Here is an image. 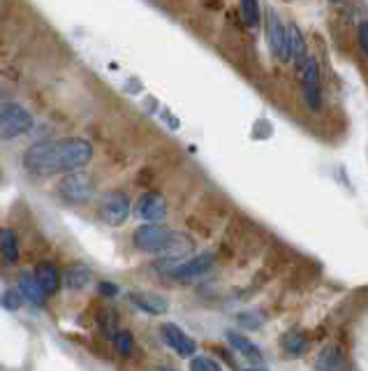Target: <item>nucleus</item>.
Masks as SVG:
<instances>
[{
	"label": "nucleus",
	"mask_w": 368,
	"mask_h": 371,
	"mask_svg": "<svg viewBox=\"0 0 368 371\" xmlns=\"http://www.w3.org/2000/svg\"><path fill=\"white\" fill-rule=\"evenodd\" d=\"M93 158V144L84 137L44 140L26 149L24 168L35 177H49L58 172H74Z\"/></svg>",
	"instance_id": "nucleus-1"
},
{
	"label": "nucleus",
	"mask_w": 368,
	"mask_h": 371,
	"mask_svg": "<svg viewBox=\"0 0 368 371\" xmlns=\"http://www.w3.org/2000/svg\"><path fill=\"white\" fill-rule=\"evenodd\" d=\"M58 195H61L65 202L86 204V202H91L95 195V181L88 177V174L67 172L65 177L58 181Z\"/></svg>",
	"instance_id": "nucleus-2"
},
{
	"label": "nucleus",
	"mask_w": 368,
	"mask_h": 371,
	"mask_svg": "<svg viewBox=\"0 0 368 371\" xmlns=\"http://www.w3.org/2000/svg\"><path fill=\"white\" fill-rule=\"evenodd\" d=\"M171 237H174V232L167 230L164 225H160V223H146V225H141V228L134 230L132 241H134V246H137L139 251L162 255L164 248H167V244L171 241Z\"/></svg>",
	"instance_id": "nucleus-3"
},
{
	"label": "nucleus",
	"mask_w": 368,
	"mask_h": 371,
	"mask_svg": "<svg viewBox=\"0 0 368 371\" xmlns=\"http://www.w3.org/2000/svg\"><path fill=\"white\" fill-rule=\"evenodd\" d=\"M33 128V116L26 107H21L19 102H12L7 109L5 119L0 121V137L3 140H14L26 135Z\"/></svg>",
	"instance_id": "nucleus-4"
},
{
	"label": "nucleus",
	"mask_w": 368,
	"mask_h": 371,
	"mask_svg": "<svg viewBox=\"0 0 368 371\" xmlns=\"http://www.w3.org/2000/svg\"><path fill=\"white\" fill-rule=\"evenodd\" d=\"M130 200H127V195L121 191H111L107 198L102 200V221L111 225V228H118V225H123L127 221V216H130Z\"/></svg>",
	"instance_id": "nucleus-5"
},
{
	"label": "nucleus",
	"mask_w": 368,
	"mask_h": 371,
	"mask_svg": "<svg viewBox=\"0 0 368 371\" xmlns=\"http://www.w3.org/2000/svg\"><path fill=\"white\" fill-rule=\"evenodd\" d=\"M137 216L148 223H162L167 218V200L160 193H144L137 200Z\"/></svg>",
	"instance_id": "nucleus-6"
},
{
	"label": "nucleus",
	"mask_w": 368,
	"mask_h": 371,
	"mask_svg": "<svg viewBox=\"0 0 368 371\" xmlns=\"http://www.w3.org/2000/svg\"><path fill=\"white\" fill-rule=\"evenodd\" d=\"M267 42L271 54L281 60H288V28L281 24V19L276 17V12H269L267 17Z\"/></svg>",
	"instance_id": "nucleus-7"
},
{
	"label": "nucleus",
	"mask_w": 368,
	"mask_h": 371,
	"mask_svg": "<svg viewBox=\"0 0 368 371\" xmlns=\"http://www.w3.org/2000/svg\"><path fill=\"white\" fill-rule=\"evenodd\" d=\"M213 262H215V257L211 253H199V255L190 257L187 262L178 264L171 276H174L176 281H192V278L204 276L206 271L213 267Z\"/></svg>",
	"instance_id": "nucleus-8"
},
{
	"label": "nucleus",
	"mask_w": 368,
	"mask_h": 371,
	"mask_svg": "<svg viewBox=\"0 0 368 371\" xmlns=\"http://www.w3.org/2000/svg\"><path fill=\"white\" fill-rule=\"evenodd\" d=\"M127 299H130V304L134 309H139V311H144V313H151V316H162L169 309V299L157 292L134 290L127 295Z\"/></svg>",
	"instance_id": "nucleus-9"
},
{
	"label": "nucleus",
	"mask_w": 368,
	"mask_h": 371,
	"mask_svg": "<svg viewBox=\"0 0 368 371\" xmlns=\"http://www.w3.org/2000/svg\"><path fill=\"white\" fill-rule=\"evenodd\" d=\"M162 337H164V342H167V346L171 348L174 353H178L181 358H190V355L197 351V344L192 342L190 337L185 335V332L178 328V325H162Z\"/></svg>",
	"instance_id": "nucleus-10"
},
{
	"label": "nucleus",
	"mask_w": 368,
	"mask_h": 371,
	"mask_svg": "<svg viewBox=\"0 0 368 371\" xmlns=\"http://www.w3.org/2000/svg\"><path fill=\"white\" fill-rule=\"evenodd\" d=\"M19 292L26 302H31L35 306H44L47 302V295H44L42 285L37 283L35 271H21L19 274Z\"/></svg>",
	"instance_id": "nucleus-11"
},
{
	"label": "nucleus",
	"mask_w": 368,
	"mask_h": 371,
	"mask_svg": "<svg viewBox=\"0 0 368 371\" xmlns=\"http://www.w3.org/2000/svg\"><path fill=\"white\" fill-rule=\"evenodd\" d=\"M35 278L42 285L44 295H54L61 288V274H58L54 262H40L35 267Z\"/></svg>",
	"instance_id": "nucleus-12"
},
{
	"label": "nucleus",
	"mask_w": 368,
	"mask_h": 371,
	"mask_svg": "<svg viewBox=\"0 0 368 371\" xmlns=\"http://www.w3.org/2000/svg\"><path fill=\"white\" fill-rule=\"evenodd\" d=\"M318 371H348L343 353L336 346H327L318 355Z\"/></svg>",
	"instance_id": "nucleus-13"
},
{
	"label": "nucleus",
	"mask_w": 368,
	"mask_h": 371,
	"mask_svg": "<svg viewBox=\"0 0 368 371\" xmlns=\"http://www.w3.org/2000/svg\"><path fill=\"white\" fill-rule=\"evenodd\" d=\"M227 342L232 344V348H234L236 353H241L246 360L262 362V351L243 335H239V332H227Z\"/></svg>",
	"instance_id": "nucleus-14"
},
{
	"label": "nucleus",
	"mask_w": 368,
	"mask_h": 371,
	"mask_svg": "<svg viewBox=\"0 0 368 371\" xmlns=\"http://www.w3.org/2000/svg\"><path fill=\"white\" fill-rule=\"evenodd\" d=\"M93 278V271L86 267V264H72V267L65 269V283L67 288H72V290H81V288H86L91 283Z\"/></svg>",
	"instance_id": "nucleus-15"
},
{
	"label": "nucleus",
	"mask_w": 368,
	"mask_h": 371,
	"mask_svg": "<svg viewBox=\"0 0 368 371\" xmlns=\"http://www.w3.org/2000/svg\"><path fill=\"white\" fill-rule=\"evenodd\" d=\"M297 67H299V77H302L304 86H320V65L313 56L306 54L297 63Z\"/></svg>",
	"instance_id": "nucleus-16"
},
{
	"label": "nucleus",
	"mask_w": 368,
	"mask_h": 371,
	"mask_svg": "<svg viewBox=\"0 0 368 371\" xmlns=\"http://www.w3.org/2000/svg\"><path fill=\"white\" fill-rule=\"evenodd\" d=\"M0 253H3L5 262L19 260V239L10 228H0Z\"/></svg>",
	"instance_id": "nucleus-17"
},
{
	"label": "nucleus",
	"mask_w": 368,
	"mask_h": 371,
	"mask_svg": "<svg viewBox=\"0 0 368 371\" xmlns=\"http://www.w3.org/2000/svg\"><path fill=\"white\" fill-rule=\"evenodd\" d=\"M283 351L297 358V355H304L308 351V337L299 330H290L288 335L283 337Z\"/></svg>",
	"instance_id": "nucleus-18"
},
{
	"label": "nucleus",
	"mask_w": 368,
	"mask_h": 371,
	"mask_svg": "<svg viewBox=\"0 0 368 371\" xmlns=\"http://www.w3.org/2000/svg\"><path fill=\"white\" fill-rule=\"evenodd\" d=\"M288 56L295 58L297 63L306 56V42H304V35H302V30L297 28V24L288 26Z\"/></svg>",
	"instance_id": "nucleus-19"
},
{
	"label": "nucleus",
	"mask_w": 368,
	"mask_h": 371,
	"mask_svg": "<svg viewBox=\"0 0 368 371\" xmlns=\"http://www.w3.org/2000/svg\"><path fill=\"white\" fill-rule=\"evenodd\" d=\"M241 14L248 26L260 24V0H241Z\"/></svg>",
	"instance_id": "nucleus-20"
},
{
	"label": "nucleus",
	"mask_w": 368,
	"mask_h": 371,
	"mask_svg": "<svg viewBox=\"0 0 368 371\" xmlns=\"http://www.w3.org/2000/svg\"><path fill=\"white\" fill-rule=\"evenodd\" d=\"M114 346H116V353H121V355H130L132 353V346H134V339L132 335L127 330H121V332H116L114 335Z\"/></svg>",
	"instance_id": "nucleus-21"
},
{
	"label": "nucleus",
	"mask_w": 368,
	"mask_h": 371,
	"mask_svg": "<svg viewBox=\"0 0 368 371\" xmlns=\"http://www.w3.org/2000/svg\"><path fill=\"white\" fill-rule=\"evenodd\" d=\"M0 304H3V309H7V311H19L21 304H24V297H21L19 290H5L3 297H0Z\"/></svg>",
	"instance_id": "nucleus-22"
},
{
	"label": "nucleus",
	"mask_w": 368,
	"mask_h": 371,
	"mask_svg": "<svg viewBox=\"0 0 368 371\" xmlns=\"http://www.w3.org/2000/svg\"><path fill=\"white\" fill-rule=\"evenodd\" d=\"M190 371H220V365L215 360L206 358V355H197L190 360Z\"/></svg>",
	"instance_id": "nucleus-23"
},
{
	"label": "nucleus",
	"mask_w": 368,
	"mask_h": 371,
	"mask_svg": "<svg viewBox=\"0 0 368 371\" xmlns=\"http://www.w3.org/2000/svg\"><path fill=\"white\" fill-rule=\"evenodd\" d=\"M304 95H306V102L311 109H320L322 107V90L320 86H304Z\"/></svg>",
	"instance_id": "nucleus-24"
},
{
	"label": "nucleus",
	"mask_w": 368,
	"mask_h": 371,
	"mask_svg": "<svg viewBox=\"0 0 368 371\" xmlns=\"http://www.w3.org/2000/svg\"><path fill=\"white\" fill-rule=\"evenodd\" d=\"M97 323H100V330L104 332V335H111V337L116 335V332H114V328H116V316L111 313V311H107V309H104V313L97 316Z\"/></svg>",
	"instance_id": "nucleus-25"
},
{
	"label": "nucleus",
	"mask_w": 368,
	"mask_h": 371,
	"mask_svg": "<svg viewBox=\"0 0 368 371\" xmlns=\"http://www.w3.org/2000/svg\"><path fill=\"white\" fill-rule=\"evenodd\" d=\"M239 321H241V323H248V328L257 330V328H260V323H262V321H264V318H262V316H257V313H255V316H239Z\"/></svg>",
	"instance_id": "nucleus-26"
},
{
	"label": "nucleus",
	"mask_w": 368,
	"mask_h": 371,
	"mask_svg": "<svg viewBox=\"0 0 368 371\" xmlns=\"http://www.w3.org/2000/svg\"><path fill=\"white\" fill-rule=\"evenodd\" d=\"M359 44H362V49L368 54V21H364V24L359 26Z\"/></svg>",
	"instance_id": "nucleus-27"
},
{
	"label": "nucleus",
	"mask_w": 368,
	"mask_h": 371,
	"mask_svg": "<svg viewBox=\"0 0 368 371\" xmlns=\"http://www.w3.org/2000/svg\"><path fill=\"white\" fill-rule=\"evenodd\" d=\"M10 104H12V100L7 97V93H3V90H0V121L5 119L7 109H10Z\"/></svg>",
	"instance_id": "nucleus-28"
},
{
	"label": "nucleus",
	"mask_w": 368,
	"mask_h": 371,
	"mask_svg": "<svg viewBox=\"0 0 368 371\" xmlns=\"http://www.w3.org/2000/svg\"><path fill=\"white\" fill-rule=\"evenodd\" d=\"M100 292L107 295V297H114V295L118 292V285L109 283V281H102V283H100Z\"/></svg>",
	"instance_id": "nucleus-29"
},
{
	"label": "nucleus",
	"mask_w": 368,
	"mask_h": 371,
	"mask_svg": "<svg viewBox=\"0 0 368 371\" xmlns=\"http://www.w3.org/2000/svg\"><path fill=\"white\" fill-rule=\"evenodd\" d=\"M243 371H269V369H264V367H250V369H243Z\"/></svg>",
	"instance_id": "nucleus-30"
},
{
	"label": "nucleus",
	"mask_w": 368,
	"mask_h": 371,
	"mask_svg": "<svg viewBox=\"0 0 368 371\" xmlns=\"http://www.w3.org/2000/svg\"><path fill=\"white\" fill-rule=\"evenodd\" d=\"M153 371H171V369H164V367H160V369H153Z\"/></svg>",
	"instance_id": "nucleus-31"
},
{
	"label": "nucleus",
	"mask_w": 368,
	"mask_h": 371,
	"mask_svg": "<svg viewBox=\"0 0 368 371\" xmlns=\"http://www.w3.org/2000/svg\"><path fill=\"white\" fill-rule=\"evenodd\" d=\"M332 3H336V0H332Z\"/></svg>",
	"instance_id": "nucleus-32"
}]
</instances>
